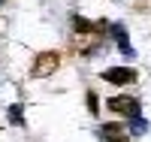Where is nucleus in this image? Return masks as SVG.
<instances>
[{
    "instance_id": "obj_7",
    "label": "nucleus",
    "mask_w": 151,
    "mask_h": 142,
    "mask_svg": "<svg viewBox=\"0 0 151 142\" xmlns=\"http://www.w3.org/2000/svg\"><path fill=\"white\" fill-rule=\"evenodd\" d=\"M6 121H9V124H15V127L24 124V106H21V103H12V106L6 109Z\"/></svg>"
},
{
    "instance_id": "obj_1",
    "label": "nucleus",
    "mask_w": 151,
    "mask_h": 142,
    "mask_svg": "<svg viewBox=\"0 0 151 142\" xmlns=\"http://www.w3.org/2000/svg\"><path fill=\"white\" fill-rule=\"evenodd\" d=\"M60 70V55L58 51H40V55L33 58L30 63V79H48V76H55Z\"/></svg>"
},
{
    "instance_id": "obj_5",
    "label": "nucleus",
    "mask_w": 151,
    "mask_h": 142,
    "mask_svg": "<svg viewBox=\"0 0 151 142\" xmlns=\"http://www.w3.org/2000/svg\"><path fill=\"white\" fill-rule=\"evenodd\" d=\"M97 136H100V142H130V127L121 121H109V124L97 127Z\"/></svg>"
},
{
    "instance_id": "obj_6",
    "label": "nucleus",
    "mask_w": 151,
    "mask_h": 142,
    "mask_svg": "<svg viewBox=\"0 0 151 142\" xmlns=\"http://www.w3.org/2000/svg\"><path fill=\"white\" fill-rule=\"evenodd\" d=\"M109 33H112V40L118 43V51H121L124 58H136V51H133V45H130V33H127V27H124L121 21H115V24H112V27H109Z\"/></svg>"
},
{
    "instance_id": "obj_10",
    "label": "nucleus",
    "mask_w": 151,
    "mask_h": 142,
    "mask_svg": "<svg viewBox=\"0 0 151 142\" xmlns=\"http://www.w3.org/2000/svg\"><path fill=\"white\" fill-rule=\"evenodd\" d=\"M0 3H3V0H0Z\"/></svg>"
},
{
    "instance_id": "obj_8",
    "label": "nucleus",
    "mask_w": 151,
    "mask_h": 142,
    "mask_svg": "<svg viewBox=\"0 0 151 142\" xmlns=\"http://www.w3.org/2000/svg\"><path fill=\"white\" fill-rule=\"evenodd\" d=\"M127 127H130V133H133V136H142V133L148 130V121H145L142 115H139V118H133V121H127Z\"/></svg>"
},
{
    "instance_id": "obj_4",
    "label": "nucleus",
    "mask_w": 151,
    "mask_h": 142,
    "mask_svg": "<svg viewBox=\"0 0 151 142\" xmlns=\"http://www.w3.org/2000/svg\"><path fill=\"white\" fill-rule=\"evenodd\" d=\"M100 79H103L106 85H118V88H124V85H133L139 76H136L133 67H106L103 73H100Z\"/></svg>"
},
{
    "instance_id": "obj_2",
    "label": "nucleus",
    "mask_w": 151,
    "mask_h": 142,
    "mask_svg": "<svg viewBox=\"0 0 151 142\" xmlns=\"http://www.w3.org/2000/svg\"><path fill=\"white\" fill-rule=\"evenodd\" d=\"M106 109L115 112V115H124L127 121L139 118V100L130 97V94H115V97H109V100H106Z\"/></svg>"
},
{
    "instance_id": "obj_9",
    "label": "nucleus",
    "mask_w": 151,
    "mask_h": 142,
    "mask_svg": "<svg viewBox=\"0 0 151 142\" xmlns=\"http://www.w3.org/2000/svg\"><path fill=\"white\" fill-rule=\"evenodd\" d=\"M85 103H88V112H91V115H100V97H97V91H88Z\"/></svg>"
},
{
    "instance_id": "obj_3",
    "label": "nucleus",
    "mask_w": 151,
    "mask_h": 142,
    "mask_svg": "<svg viewBox=\"0 0 151 142\" xmlns=\"http://www.w3.org/2000/svg\"><path fill=\"white\" fill-rule=\"evenodd\" d=\"M70 21H73V30L79 36H97V40H106V33L112 27V24H106V21H88L85 15H79V12H76Z\"/></svg>"
}]
</instances>
